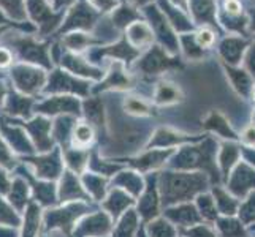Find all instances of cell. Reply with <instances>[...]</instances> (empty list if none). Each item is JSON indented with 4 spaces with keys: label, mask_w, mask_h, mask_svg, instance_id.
<instances>
[{
    "label": "cell",
    "mask_w": 255,
    "mask_h": 237,
    "mask_svg": "<svg viewBox=\"0 0 255 237\" xmlns=\"http://www.w3.org/2000/svg\"><path fill=\"white\" fill-rule=\"evenodd\" d=\"M95 21V14L91 11V8H87L84 3L78 5L72 11V16L68 17L67 27H91Z\"/></svg>",
    "instance_id": "cell-1"
},
{
    "label": "cell",
    "mask_w": 255,
    "mask_h": 237,
    "mask_svg": "<svg viewBox=\"0 0 255 237\" xmlns=\"http://www.w3.org/2000/svg\"><path fill=\"white\" fill-rule=\"evenodd\" d=\"M246 46V43L241 41L240 38H227L222 46H221V52L224 54V57L227 60H230V62L236 64L238 62V59L241 56V52Z\"/></svg>",
    "instance_id": "cell-2"
},
{
    "label": "cell",
    "mask_w": 255,
    "mask_h": 237,
    "mask_svg": "<svg viewBox=\"0 0 255 237\" xmlns=\"http://www.w3.org/2000/svg\"><path fill=\"white\" fill-rule=\"evenodd\" d=\"M128 37H130V40L133 41L136 46H141V45H146V43L151 41L152 33H151V30H149L144 24L138 22V24H133L130 27Z\"/></svg>",
    "instance_id": "cell-3"
},
{
    "label": "cell",
    "mask_w": 255,
    "mask_h": 237,
    "mask_svg": "<svg viewBox=\"0 0 255 237\" xmlns=\"http://www.w3.org/2000/svg\"><path fill=\"white\" fill-rule=\"evenodd\" d=\"M193 13L200 21H213V2L211 0H193Z\"/></svg>",
    "instance_id": "cell-4"
},
{
    "label": "cell",
    "mask_w": 255,
    "mask_h": 237,
    "mask_svg": "<svg viewBox=\"0 0 255 237\" xmlns=\"http://www.w3.org/2000/svg\"><path fill=\"white\" fill-rule=\"evenodd\" d=\"M166 65H168V62H166V59L163 57L160 49H154L151 54L144 59V68L149 70V72H152V70L155 72V70L163 68Z\"/></svg>",
    "instance_id": "cell-5"
},
{
    "label": "cell",
    "mask_w": 255,
    "mask_h": 237,
    "mask_svg": "<svg viewBox=\"0 0 255 237\" xmlns=\"http://www.w3.org/2000/svg\"><path fill=\"white\" fill-rule=\"evenodd\" d=\"M0 3H2L6 11L13 14L17 19H21L24 17V11H22V0H0Z\"/></svg>",
    "instance_id": "cell-6"
},
{
    "label": "cell",
    "mask_w": 255,
    "mask_h": 237,
    "mask_svg": "<svg viewBox=\"0 0 255 237\" xmlns=\"http://www.w3.org/2000/svg\"><path fill=\"white\" fill-rule=\"evenodd\" d=\"M228 73H230V76L233 78V81H235L236 87H238V89H241L243 93H246V92L249 90L251 82H249L248 76H246L243 72H235V70H228Z\"/></svg>",
    "instance_id": "cell-7"
},
{
    "label": "cell",
    "mask_w": 255,
    "mask_h": 237,
    "mask_svg": "<svg viewBox=\"0 0 255 237\" xmlns=\"http://www.w3.org/2000/svg\"><path fill=\"white\" fill-rule=\"evenodd\" d=\"M197 41H198V45L200 48H208L213 45V41H214V33L211 32V30H200L198 35H197Z\"/></svg>",
    "instance_id": "cell-8"
},
{
    "label": "cell",
    "mask_w": 255,
    "mask_h": 237,
    "mask_svg": "<svg viewBox=\"0 0 255 237\" xmlns=\"http://www.w3.org/2000/svg\"><path fill=\"white\" fill-rule=\"evenodd\" d=\"M76 139L80 141L81 144H86V143H89L91 141V138H92V131L89 127H86V125H81V127H78L76 128V133H75Z\"/></svg>",
    "instance_id": "cell-9"
},
{
    "label": "cell",
    "mask_w": 255,
    "mask_h": 237,
    "mask_svg": "<svg viewBox=\"0 0 255 237\" xmlns=\"http://www.w3.org/2000/svg\"><path fill=\"white\" fill-rule=\"evenodd\" d=\"M92 3L97 8H102V10H111L116 5V0H92Z\"/></svg>",
    "instance_id": "cell-10"
},
{
    "label": "cell",
    "mask_w": 255,
    "mask_h": 237,
    "mask_svg": "<svg viewBox=\"0 0 255 237\" xmlns=\"http://www.w3.org/2000/svg\"><path fill=\"white\" fill-rule=\"evenodd\" d=\"M128 109L130 111H135V112H143L146 111V106L141 103V101H138V100H131L130 104H128Z\"/></svg>",
    "instance_id": "cell-11"
},
{
    "label": "cell",
    "mask_w": 255,
    "mask_h": 237,
    "mask_svg": "<svg viewBox=\"0 0 255 237\" xmlns=\"http://www.w3.org/2000/svg\"><path fill=\"white\" fill-rule=\"evenodd\" d=\"M227 11L230 14H238L240 11V3L236 0H228L227 2Z\"/></svg>",
    "instance_id": "cell-12"
},
{
    "label": "cell",
    "mask_w": 255,
    "mask_h": 237,
    "mask_svg": "<svg viewBox=\"0 0 255 237\" xmlns=\"http://www.w3.org/2000/svg\"><path fill=\"white\" fill-rule=\"evenodd\" d=\"M11 62V56L10 52L5 51V49H0V67H5Z\"/></svg>",
    "instance_id": "cell-13"
},
{
    "label": "cell",
    "mask_w": 255,
    "mask_h": 237,
    "mask_svg": "<svg viewBox=\"0 0 255 237\" xmlns=\"http://www.w3.org/2000/svg\"><path fill=\"white\" fill-rule=\"evenodd\" d=\"M248 65H249V68L252 70V73L255 75V45H254V48H252V49H251V52H249Z\"/></svg>",
    "instance_id": "cell-14"
},
{
    "label": "cell",
    "mask_w": 255,
    "mask_h": 237,
    "mask_svg": "<svg viewBox=\"0 0 255 237\" xmlns=\"http://www.w3.org/2000/svg\"><path fill=\"white\" fill-rule=\"evenodd\" d=\"M68 2H72V0H57V5H67Z\"/></svg>",
    "instance_id": "cell-15"
},
{
    "label": "cell",
    "mask_w": 255,
    "mask_h": 237,
    "mask_svg": "<svg viewBox=\"0 0 255 237\" xmlns=\"http://www.w3.org/2000/svg\"><path fill=\"white\" fill-rule=\"evenodd\" d=\"M252 14H254V22H252V29H255V11H254Z\"/></svg>",
    "instance_id": "cell-16"
},
{
    "label": "cell",
    "mask_w": 255,
    "mask_h": 237,
    "mask_svg": "<svg viewBox=\"0 0 255 237\" xmlns=\"http://www.w3.org/2000/svg\"><path fill=\"white\" fill-rule=\"evenodd\" d=\"M176 2H178V3H184V0H176Z\"/></svg>",
    "instance_id": "cell-17"
},
{
    "label": "cell",
    "mask_w": 255,
    "mask_h": 237,
    "mask_svg": "<svg viewBox=\"0 0 255 237\" xmlns=\"http://www.w3.org/2000/svg\"><path fill=\"white\" fill-rule=\"evenodd\" d=\"M0 22H3V17L2 16H0Z\"/></svg>",
    "instance_id": "cell-18"
}]
</instances>
